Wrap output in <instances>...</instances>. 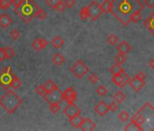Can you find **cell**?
<instances>
[{
    "instance_id": "obj_1",
    "label": "cell",
    "mask_w": 154,
    "mask_h": 131,
    "mask_svg": "<svg viewBox=\"0 0 154 131\" xmlns=\"http://www.w3.org/2000/svg\"><path fill=\"white\" fill-rule=\"evenodd\" d=\"M112 13L123 25H127L130 22V16L133 11H141L143 8V6L138 0H112Z\"/></svg>"
},
{
    "instance_id": "obj_2",
    "label": "cell",
    "mask_w": 154,
    "mask_h": 131,
    "mask_svg": "<svg viewBox=\"0 0 154 131\" xmlns=\"http://www.w3.org/2000/svg\"><path fill=\"white\" fill-rule=\"evenodd\" d=\"M15 13L26 23L29 24L35 18L37 5L33 0H17L14 3Z\"/></svg>"
},
{
    "instance_id": "obj_3",
    "label": "cell",
    "mask_w": 154,
    "mask_h": 131,
    "mask_svg": "<svg viewBox=\"0 0 154 131\" xmlns=\"http://www.w3.org/2000/svg\"><path fill=\"white\" fill-rule=\"evenodd\" d=\"M23 104V99L12 90H8L0 97V106L8 114L15 113Z\"/></svg>"
},
{
    "instance_id": "obj_4",
    "label": "cell",
    "mask_w": 154,
    "mask_h": 131,
    "mask_svg": "<svg viewBox=\"0 0 154 131\" xmlns=\"http://www.w3.org/2000/svg\"><path fill=\"white\" fill-rule=\"evenodd\" d=\"M89 70V67L83 60L76 61L70 69L72 74L77 78H83L86 74H88Z\"/></svg>"
},
{
    "instance_id": "obj_5",
    "label": "cell",
    "mask_w": 154,
    "mask_h": 131,
    "mask_svg": "<svg viewBox=\"0 0 154 131\" xmlns=\"http://www.w3.org/2000/svg\"><path fill=\"white\" fill-rule=\"evenodd\" d=\"M14 76L15 74H13L11 67L8 66V67L5 68L0 72V87H2L6 90H8L10 88V83Z\"/></svg>"
},
{
    "instance_id": "obj_6",
    "label": "cell",
    "mask_w": 154,
    "mask_h": 131,
    "mask_svg": "<svg viewBox=\"0 0 154 131\" xmlns=\"http://www.w3.org/2000/svg\"><path fill=\"white\" fill-rule=\"evenodd\" d=\"M87 8H88L89 18H91V20H93V21L97 20L103 14L101 7L96 1H92L90 3V5L87 7Z\"/></svg>"
},
{
    "instance_id": "obj_7",
    "label": "cell",
    "mask_w": 154,
    "mask_h": 131,
    "mask_svg": "<svg viewBox=\"0 0 154 131\" xmlns=\"http://www.w3.org/2000/svg\"><path fill=\"white\" fill-rule=\"evenodd\" d=\"M43 97L49 104L55 103V102H61L63 100V92L59 88H56L55 90H54L50 93H45L43 96Z\"/></svg>"
},
{
    "instance_id": "obj_8",
    "label": "cell",
    "mask_w": 154,
    "mask_h": 131,
    "mask_svg": "<svg viewBox=\"0 0 154 131\" xmlns=\"http://www.w3.org/2000/svg\"><path fill=\"white\" fill-rule=\"evenodd\" d=\"M130 79L131 78H129V76L124 71L122 73H120V74H117V75H113V77H112V82L117 87H120V88H122L125 85H127L129 83Z\"/></svg>"
},
{
    "instance_id": "obj_9",
    "label": "cell",
    "mask_w": 154,
    "mask_h": 131,
    "mask_svg": "<svg viewBox=\"0 0 154 131\" xmlns=\"http://www.w3.org/2000/svg\"><path fill=\"white\" fill-rule=\"evenodd\" d=\"M77 98L76 91L72 88H68L63 92V100H64L68 104L74 103Z\"/></svg>"
},
{
    "instance_id": "obj_10",
    "label": "cell",
    "mask_w": 154,
    "mask_h": 131,
    "mask_svg": "<svg viewBox=\"0 0 154 131\" xmlns=\"http://www.w3.org/2000/svg\"><path fill=\"white\" fill-rule=\"evenodd\" d=\"M63 114L68 118H71V117H74L76 115L81 114V110L74 103H72V104H68V106L63 109Z\"/></svg>"
},
{
    "instance_id": "obj_11",
    "label": "cell",
    "mask_w": 154,
    "mask_h": 131,
    "mask_svg": "<svg viewBox=\"0 0 154 131\" xmlns=\"http://www.w3.org/2000/svg\"><path fill=\"white\" fill-rule=\"evenodd\" d=\"M128 84L131 87V88L135 92H139L140 89H142L144 88L145 81H144V79H140V78H138L137 77H134L133 78L130 79Z\"/></svg>"
},
{
    "instance_id": "obj_12",
    "label": "cell",
    "mask_w": 154,
    "mask_h": 131,
    "mask_svg": "<svg viewBox=\"0 0 154 131\" xmlns=\"http://www.w3.org/2000/svg\"><path fill=\"white\" fill-rule=\"evenodd\" d=\"M94 110L95 112L101 116V117H103L105 116L108 111H109V107H108V105H106V103L104 101H100L95 107H94Z\"/></svg>"
},
{
    "instance_id": "obj_13",
    "label": "cell",
    "mask_w": 154,
    "mask_h": 131,
    "mask_svg": "<svg viewBox=\"0 0 154 131\" xmlns=\"http://www.w3.org/2000/svg\"><path fill=\"white\" fill-rule=\"evenodd\" d=\"M80 128L84 131H92L96 128V125L94 122H93L92 119L90 118H84Z\"/></svg>"
},
{
    "instance_id": "obj_14",
    "label": "cell",
    "mask_w": 154,
    "mask_h": 131,
    "mask_svg": "<svg viewBox=\"0 0 154 131\" xmlns=\"http://www.w3.org/2000/svg\"><path fill=\"white\" fill-rule=\"evenodd\" d=\"M11 24H12V19L8 14L3 13L0 15V27L3 28H8Z\"/></svg>"
},
{
    "instance_id": "obj_15",
    "label": "cell",
    "mask_w": 154,
    "mask_h": 131,
    "mask_svg": "<svg viewBox=\"0 0 154 131\" xmlns=\"http://www.w3.org/2000/svg\"><path fill=\"white\" fill-rule=\"evenodd\" d=\"M131 45L126 42V41H122L121 42L118 46H117V50L120 54H123V55H126L130 52L131 50Z\"/></svg>"
},
{
    "instance_id": "obj_16",
    "label": "cell",
    "mask_w": 154,
    "mask_h": 131,
    "mask_svg": "<svg viewBox=\"0 0 154 131\" xmlns=\"http://www.w3.org/2000/svg\"><path fill=\"white\" fill-rule=\"evenodd\" d=\"M83 120H84V117H82L80 114H79V115H76V116H74V117H71V118H69L70 124L72 125V126H73V127H75V128L80 127V126H81Z\"/></svg>"
},
{
    "instance_id": "obj_17",
    "label": "cell",
    "mask_w": 154,
    "mask_h": 131,
    "mask_svg": "<svg viewBox=\"0 0 154 131\" xmlns=\"http://www.w3.org/2000/svg\"><path fill=\"white\" fill-rule=\"evenodd\" d=\"M101 7V9L103 11V13H112V3L111 0H104L103 1V3L100 5Z\"/></svg>"
},
{
    "instance_id": "obj_18",
    "label": "cell",
    "mask_w": 154,
    "mask_h": 131,
    "mask_svg": "<svg viewBox=\"0 0 154 131\" xmlns=\"http://www.w3.org/2000/svg\"><path fill=\"white\" fill-rule=\"evenodd\" d=\"M51 44H52V46H53L54 48L60 49V48H62V47L63 46V45H64V40H63L61 37L56 36V37H54V39L51 41Z\"/></svg>"
},
{
    "instance_id": "obj_19",
    "label": "cell",
    "mask_w": 154,
    "mask_h": 131,
    "mask_svg": "<svg viewBox=\"0 0 154 131\" xmlns=\"http://www.w3.org/2000/svg\"><path fill=\"white\" fill-rule=\"evenodd\" d=\"M52 62L56 66H61L64 62V56L60 53H56L52 57Z\"/></svg>"
},
{
    "instance_id": "obj_20",
    "label": "cell",
    "mask_w": 154,
    "mask_h": 131,
    "mask_svg": "<svg viewBox=\"0 0 154 131\" xmlns=\"http://www.w3.org/2000/svg\"><path fill=\"white\" fill-rule=\"evenodd\" d=\"M44 88H45V90L46 93H50V92L55 90L56 88H58V87H57V86L54 84V82L52 81V80L46 81V83L44 85Z\"/></svg>"
},
{
    "instance_id": "obj_21",
    "label": "cell",
    "mask_w": 154,
    "mask_h": 131,
    "mask_svg": "<svg viewBox=\"0 0 154 131\" xmlns=\"http://www.w3.org/2000/svg\"><path fill=\"white\" fill-rule=\"evenodd\" d=\"M140 19H141L140 11V10H136V11H133V12L131 14L129 21H130V22H133V23H138Z\"/></svg>"
},
{
    "instance_id": "obj_22",
    "label": "cell",
    "mask_w": 154,
    "mask_h": 131,
    "mask_svg": "<svg viewBox=\"0 0 154 131\" xmlns=\"http://www.w3.org/2000/svg\"><path fill=\"white\" fill-rule=\"evenodd\" d=\"M123 71H124L123 69L121 67V65H119V64H114L113 66H112V68L110 69V72H111V74H112V76L122 73Z\"/></svg>"
},
{
    "instance_id": "obj_23",
    "label": "cell",
    "mask_w": 154,
    "mask_h": 131,
    "mask_svg": "<svg viewBox=\"0 0 154 131\" xmlns=\"http://www.w3.org/2000/svg\"><path fill=\"white\" fill-rule=\"evenodd\" d=\"M35 17H36V18H37L38 19H40V20H44V19L46 18L47 15H46V13H45L40 7L37 6V8H36V9H35Z\"/></svg>"
},
{
    "instance_id": "obj_24",
    "label": "cell",
    "mask_w": 154,
    "mask_h": 131,
    "mask_svg": "<svg viewBox=\"0 0 154 131\" xmlns=\"http://www.w3.org/2000/svg\"><path fill=\"white\" fill-rule=\"evenodd\" d=\"M119 41V38L116 35H113V34H111L107 37V39H106V42L110 45V46H115Z\"/></svg>"
},
{
    "instance_id": "obj_25",
    "label": "cell",
    "mask_w": 154,
    "mask_h": 131,
    "mask_svg": "<svg viewBox=\"0 0 154 131\" xmlns=\"http://www.w3.org/2000/svg\"><path fill=\"white\" fill-rule=\"evenodd\" d=\"M21 85H22V82H21L20 79L15 75L14 78H13V79H12V81H11V83H10V88H15V89H18V88L21 87Z\"/></svg>"
},
{
    "instance_id": "obj_26",
    "label": "cell",
    "mask_w": 154,
    "mask_h": 131,
    "mask_svg": "<svg viewBox=\"0 0 154 131\" xmlns=\"http://www.w3.org/2000/svg\"><path fill=\"white\" fill-rule=\"evenodd\" d=\"M125 94L122 91H118L114 94V100L118 103V104H122L123 102V100L125 99Z\"/></svg>"
},
{
    "instance_id": "obj_27",
    "label": "cell",
    "mask_w": 154,
    "mask_h": 131,
    "mask_svg": "<svg viewBox=\"0 0 154 131\" xmlns=\"http://www.w3.org/2000/svg\"><path fill=\"white\" fill-rule=\"evenodd\" d=\"M49 108H50V111L53 113V114H57L59 113V111L61 110V105H60V102H55V103H52V104H49Z\"/></svg>"
},
{
    "instance_id": "obj_28",
    "label": "cell",
    "mask_w": 154,
    "mask_h": 131,
    "mask_svg": "<svg viewBox=\"0 0 154 131\" xmlns=\"http://www.w3.org/2000/svg\"><path fill=\"white\" fill-rule=\"evenodd\" d=\"M5 50V55H6V59H11L15 56L16 55V52L15 50L10 47V46H7L6 48H4Z\"/></svg>"
},
{
    "instance_id": "obj_29",
    "label": "cell",
    "mask_w": 154,
    "mask_h": 131,
    "mask_svg": "<svg viewBox=\"0 0 154 131\" xmlns=\"http://www.w3.org/2000/svg\"><path fill=\"white\" fill-rule=\"evenodd\" d=\"M79 16H80V18L82 20H84V21L89 18V14H88V8H87V7H85V8H83L80 10Z\"/></svg>"
},
{
    "instance_id": "obj_30",
    "label": "cell",
    "mask_w": 154,
    "mask_h": 131,
    "mask_svg": "<svg viewBox=\"0 0 154 131\" xmlns=\"http://www.w3.org/2000/svg\"><path fill=\"white\" fill-rule=\"evenodd\" d=\"M11 2L9 0H0V8L2 10H7L10 8L11 6Z\"/></svg>"
},
{
    "instance_id": "obj_31",
    "label": "cell",
    "mask_w": 154,
    "mask_h": 131,
    "mask_svg": "<svg viewBox=\"0 0 154 131\" xmlns=\"http://www.w3.org/2000/svg\"><path fill=\"white\" fill-rule=\"evenodd\" d=\"M32 47L35 50V51H39L41 49H43L42 45L40 43V38H35L33 42H32Z\"/></svg>"
},
{
    "instance_id": "obj_32",
    "label": "cell",
    "mask_w": 154,
    "mask_h": 131,
    "mask_svg": "<svg viewBox=\"0 0 154 131\" xmlns=\"http://www.w3.org/2000/svg\"><path fill=\"white\" fill-rule=\"evenodd\" d=\"M66 8V7H65V5H64V3H63V0H61V1H59L55 6H54V9H55L57 12H59V13H61V12H63V11H64V9Z\"/></svg>"
},
{
    "instance_id": "obj_33",
    "label": "cell",
    "mask_w": 154,
    "mask_h": 131,
    "mask_svg": "<svg viewBox=\"0 0 154 131\" xmlns=\"http://www.w3.org/2000/svg\"><path fill=\"white\" fill-rule=\"evenodd\" d=\"M96 93L100 96V97H104L107 93H108V89L104 87V86H99L96 89Z\"/></svg>"
},
{
    "instance_id": "obj_34",
    "label": "cell",
    "mask_w": 154,
    "mask_h": 131,
    "mask_svg": "<svg viewBox=\"0 0 154 131\" xmlns=\"http://www.w3.org/2000/svg\"><path fill=\"white\" fill-rule=\"evenodd\" d=\"M118 117H119V119H120L121 121H122V122H126V121H128V120H129V118H130V115H129V113H128L127 111L123 110V111H122V112L119 114Z\"/></svg>"
},
{
    "instance_id": "obj_35",
    "label": "cell",
    "mask_w": 154,
    "mask_h": 131,
    "mask_svg": "<svg viewBox=\"0 0 154 131\" xmlns=\"http://www.w3.org/2000/svg\"><path fill=\"white\" fill-rule=\"evenodd\" d=\"M114 59H115L116 64L122 65V64H123V63L126 61V56L123 55V54H120V53H119V55H117V56L114 57Z\"/></svg>"
},
{
    "instance_id": "obj_36",
    "label": "cell",
    "mask_w": 154,
    "mask_h": 131,
    "mask_svg": "<svg viewBox=\"0 0 154 131\" xmlns=\"http://www.w3.org/2000/svg\"><path fill=\"white\" fill-rule=\"evenodd\" d=\"M10 37H12V39H14V40H17V39H18L19 37H20V32H19V30H17V29H13V30H11V32H10Z\"/></svg>"
},
{
    "instance_id": "obj_37",
    "label": "cell",
    "mask_w": 154,
    "mask_h": 131,
    "mask_svg": "<svg viewBox=\"0 0 154 131\" xmlns=\"http://www.w3.org/2000/svg\"><path fill=\"white\" fill-rule=\"evenodd\" d=\"M35 93H37L38 95H40V96H42V97H43L46 92H45V90L44 86L40 85V86H38V87L35 88Z\"/></svg>"
},
{
    "instance_id": "obj_38",
    "label": "cell",
    "mask_w": 154,
    "mask_h": 131,
    "mask_svg": "<svg viewBox=\"0 0 154 131\" xmlns=\"http://www.w3.org/2000/svg\"><path fill=\"white\" fill-rule=\"evenodd\" d=\"M89 80H90V82H91V83L95 84L96 82H98V81H99V78H98V76H97L96 74L93 73V74H91V75L89 76Z\"/></svg>"
},
{
    "instance_id": "obj_39",
    "label": "cell",
    "mask_w": 154,
    "mask_h": 131,
    "mask_svg": "<svg viewBox=\"0 0 154 131\" xmlns=\"http://www.w3.org/2000/svg\"><path fill=\"white\" fill-rule=\"evenodd\" d=\"M108 107H109V110L110 111H112V112H115L118 108H119V106L116 104V101L114 102H112L109 106H108Z\"/></svg>"
},
{
    "instance_id": "obj_40",
    "label": "cell",
    "mask_w": 154,
    "mask_h": 131,
    "mask_svg": "<svg viewBox=\"0 0 154 131\" xmlns=\"http://www.w3.org/2000/svg\"><path fill=\"white\" fill-rule=\"evenodd\" d=\"M63 3H64L65 7H67L69 8H72L75 5V0H64Z\"/></svg>"
},
{
    "instance_id": "obj_41",
    "label": "cell",
    "mask_w": 154,
    "mask_h": 131,
    "mask_svg": "<svg viewBox=\"0 0 154 131\" xmlns=\"http://www.w3.org/2000/svg\"><path fill=\"white\" fill-rule=\"evenodd\" d=\"M61 0H46V4L51 8H54V6L59 2Z\"/></svg>"
},
{
    "instance_id": "obj_42",
    "label": "cell",
    "mask_w": 154,
    "mask_h": 131,
    "mask_svg": "<svg viewBox=\"0 0 154 131\" xmlns=\"http://www.w3.org/2000/svg\"><path fill=\"white\" fill-rule=\"evenodd\" d=\"M144 4L149 8H154V0H144Z\"/></svg>"
},
{
    "instance_id": "obj_43",
    "label": "cell",
    "mask_w": 154,
    "mask_h": 131,
    "mask_svg": "<svg viewBox=\"0 0 154 131\" xmlns=\"http://www.w3.org/2000/svg\"><path fill=\"white\" fill-rule=\"evenodd\" d=\"M5 59H6L5 50H4V48L0 47V61H4Z\"/></svg>"
},
{
    "instance_id": "obj_44",
    "label": "cell",
    "mask_w": 154,
    "mask_h": 131,
    "mask_svg": "<svg viewBox=\"0 0 154 131\" xmlns=\"http://www.w3.org/2000/svg\"><path fill=\"white\" fill-rule=\"evenodd\" d=\"M40 43H41V45H42V47H43V48H45V47L48 45L47 40H46V39H45V38H40Z\"/></svg>"
},
{
    "instance_id": "obj_45",
    "label": "cell",
    "mask_w": 154,
    "mask_h": 131,
    "mask_svg": "<svg viewBox=\"0 0 154 131\" xmlns=\"http://www.w3.org/2000/svg\"><path fill=\"white\" fill-rule=\"evenodd\" d=\"M138 78H140V79H145V74L144 72H139L138 74H136V76Z\"/></svg>"
},
{
    "instance_id": "obj_46",
    "label": "cell",
    "mask_w": 154,
    "mask_h": 131,
    "mask_svg": "<svg viewBox=\"0 0 154 131\" xmlns=\"http://www.w3.org/2000/svg\"><path fill=\"white\" fill-rule=\"evenodd\" d=\"M149 67H150L152 69H154V58H152V59H150V60H149Z\"/></svg>"
},
{
    "instance_id": "obj_47",
    "label": "cell",
    "mask_w": 154,
    "mask_h": 131,
    "mask_svg": "<svg viewBox=\"0 0 154 131\" xmlns=\"http://www.w3.org/2000/svg\"><path fill=\"white\" fill-rule=\"evenodd\" d=\"M9 1L11 2V4H14V3H15L16 1H17V0H9Z\"/></svg>"
},
{
    "instance_id": "obj_48",
    "label": "cell",
    "mask_w": 154,
    "mask_h": 131,
    "mask_svg": "<svg viewBox=\"0 0 154 131\" xmlns=\"http://www.w3.org/2000/svg\"><path fill=\"white\" fill-rule=\"evenodd\" d=\"M154 18V13H152V15H151V18Z\"/></svg>"
}]
</instances>
